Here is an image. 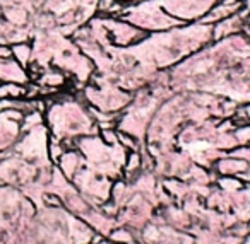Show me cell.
<instances>
[{
    "mask_svg": "<svg viewBox=\"0 0 250 244\" xmlns=\"http://www.w3.org/2000/svg\"><path fill=\"white\" fill-rule=\"evenodd\" d=\"M24 113L19 110L0 111V152L7 150L21 135V121Z\"/></svg>",
    "mask_w": 250,
    "mask_h": 244,
    "instance_id": "obj_1",
    "label": "cell"
},
{
    "mask_svg": "<svg viewBox=\"0 0 250 244\" xmlns=\"http://www.w3.org/2000/svg\"><path fill=\"white\" fill-rule=\"evenodd\" d=\"M104 29H106L108 35L113 38V41L118 46H127V45H136L141 39L146 36V33L143 29L136 28V26H130L127 22L120 21H104Z\"/></svg>",
    "mask_w": 250,
    "mask_h": 244,
    "instance_id": "obj_2",
    "label": "cell"
},
{
    "mask_svg": "<svg viewBox=\"0 0 250 244\" xmlns=\"http://www.w3.org/2000/svg\"><path fill=\"white\" fill-rule=\"evenodd\" d=\"M0 82H18L28 84L29 77L22 65H19L14 58L0 60Z\"/></svg>",
    "mask_w": 250,
    "mask_h": 244,
    "instance_id": "obj_3",
    "label": "cell"
},
{
    "mask_svg": "<svg viewBox=\"0 0 250 244\" xmlns=\"http://www.w3.org/2000/svg\"><path fill=\"white\" fill-rule=\"evenodd\" d=\"M59 168L65 178L74 179V176L83 168V157L74 150H65L62 157L59 159Z\"/></svg>",
    "mask_w": 250,
    "mask_h": 244,
    "instance_id": "obj_4",
    "label": "cell"
},
{
    "mask_svg": "<svg viewBox=\"0 0 250 244\" xmlns=\"http://www.w3.org/2000/svg\"><path fill=\"white\" fill-rule=\"evenodd\" d=\"M11 50H12V58H14L19 65L24 67V69L35 60V48H33L31 43H28V41L12 43Z\"/></svg>",
    "mask_w": 250,
    "mask_h": 244,
    "instance_id": "obj_5",
    "label": "cell"
},
{
    "mask_svg": "<svg viewBox=\"0 0 250 244\" xmlns=\"http://www.w3.org/2000/svg\"><path fill=\"white\" fill-rule=\"evenodd\" d=\"M218 169L223 174H236L247 169L245 161H238V159H223L218 162Z\"/></svg>",
    "mask_w": 250,
    "mask_h": 244,
    "instance_id": "obj_6",
    "label": "cell"
},
{
    "mask_svg": "<svg viewBox=\"0 0 250 244\" xmlns=\"http://www.w3.org/2000/svg\"><path fill=\"white\" fill-rule=\"evenodd\" d=\"M143 168V157L137 150H132L127 157V164H125V171L127 174H136L139 169Z\"/></svg>",
    "mask_w": 250,
    "mask_h": 244,
    "instance_id": "obj_7",
    "label": "cell"
},
{
    "mask_svg": "<svg viewBox=\"0 0 250 244\" xmlns=\"http://www.w3.org/2000/svg\"><path fill=\"white\" fill-rule=\"evenodd\" d=\"M101 140L106 145H118V131L115 128H101Z\"/></svg>",
    "mask_w": 250,
    "mask_h": 244,
    "instance_id": "obj_8",
    "label": "cell"
},
{
    "mask_svg": "<svg viewBox=\"0 0 250 244\" xmlns=\"http://www.w3.org/2000/svg\"><path fill=\"white\" fill-rule=\"evenodd\" d=\"M118 145L130 149V150H137V142L134 140L132 135H127L125 131H118Z\"/></svg>",
    "mask_w": 250,
    "mask_h": 244,
    "instance_id": "obj_9",
    "label": "cell"
},
{
    "mask_svg": "<svg viewBox=\"0 0 250 244\" xmlns=\"http://www.w3.org/2000/svg\"><path fill=\"white\" fill-rule=\"evenodd\" d=\"M111 241H115V243H125V244H129L134 241V237L130 236L129 230H125V229H118V230H113L111 232Z\"/></svg>",
    "mask_w": 250,
    "mask_h": 244,
    "instance_id": "obj_10",
    "label": "cell"
},
{
    "mask_svg": "<svg viewBox=\"0 0 250 244\" xmlns=\"http://www.w3.org/2000/svg\"><path fill=\"white\" fill-rule=\"evenodd\" d=\"M236 140L243 142V144H250V127L240 128V130L236 131Z\"/></svg>",
    "mask_w": 250,
    "mask_h": 244,
    "instance_id": "obj_11",
    "label": "cell"
},
{
    "mask_svg": "<svg viewBox=\"0 0 250 244\" xmlns=\"http://www.w3.org/2000/svg\"><path fill=\"white\" fill-rule=\"evenodd\" d=\"M219 185L223 186L225 189H238L240 186V181H236V179H229V178H226V179H221L219 181Z\"/></svg>",
    "mask_w": 250,
    "mask_h": 244,
    "instance_id": "obj_12",
    "label": "cell"
},
{
    "mask_svg": "<svg viewBox=\"0 0 250 244\" xmlns=\"http://www.w3.org/2000/svg\"><path fill=\"white\" fill-rule=\"evenodd\" d=\"M7 58H12L11 46L5 45V43H0V60H7Z\"/></svg>",
    "mask_w": 250,
    "mask_h": 244,
    "instance_id": "obj_13",
    "label": "cell"
},
{
    "mask_svg": "<svg viewBox=\"0 0 250 244\" xmlns=\"http://www.w3.org/2000/svg\"><path fill=\"white\" fill-rule=\"evenodd\" d=\"M243 244H250V236H249V237H247V239H245V241H243Z\"/></svg>",
    "mask_w": 250,
    "mask_h": 244,
    "instance_id": "obj_14",
    "label": "cell"
},
{
    "mask_svg": "<svg viewBox=\"0 0 250 244\" xmlns=\"http://www.w3.org/2000/svg\"><path fill=\"white\" fill-rule=\"evenodd\" d=\"M100 244H110V243H104V241H101V243Z\"/></svg>",
    "mask_w": 250,
    "mask_h": 244,
    "instance_id": "obj_15",
    "label": "cell"
},
{
    "mask_svg": "<svg viewBox=\"0 0 250 244\" xmlns=\"http://www.w3.org/2000/svg\"><path fill=\"white\" fill-rule=\"evenodd\" d=\"M122 2H125V0H122ZM129 2H134V0H129Z\"/></svg>",
    "mask_w": 250,
    "mask_h": 244,
    "instance_id": "obj_16",
    "label": "cell"
},
{
    "mask_svg": "<svg viewBox=\"0 0 250 244\" xmlns=\"http://www.w3.org/2000/svg\"><path fill=\"white\" fill-rule=\"evenodd\" d=\"M249 230H250V222H249Z\"/></svg>",
    "mask_w": 250,
    "mask_h": 244,
    "instance_id": "obj_17",
    "label": "cell"
}]
</instances>
